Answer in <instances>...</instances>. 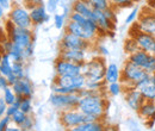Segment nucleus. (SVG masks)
<instances>
[{
	"label": "nucleus",
	"mask_w": 155,
	"mask_h": 131,
	"mask_svg": "<svg viewBox=\"0 0 155 131\" xmlns=\"http://www.w3.org/2000/svg\"><path fill=\"white\" fill-rule=\"evenodd\" d=\"M106 91H92L82 88L79 93L81 95L78 109L87 116H93L99 120H103L107 110V99L104 95Z\"/></svg>",
	"instance_id": "f257e3e1"
},
{
	"label": "nucleus",
	"mask_w": 155,
	"mask_h": 131,
	"mask_svg": "<svg viewBox=\"0 0 155 131\" xmlns=\"http://www.w3.org/2000/svg\"><path fill=\"white\" fill-rule=\"evenodd\" d=\"M86 86V77L79 75H56L51 85L53 93H79Z\"/></svg>",
	"instance_id": "f03ea898"
},
{
	"label": "nucleus",
	"mask_w": 155,
	"mask_h": 131,
	"mask_svg": "<svg viewBox=\"0 0 155 131\" xmlns=\"http://www.w3.org/2000/svg\"><path fill=\"white\" fill-rule=\"evenodd\" d=\"M64 30L90 42H94L100 36L99 26L96 23V20L92 18H87L84 23L68 20Z\"/></svg>",
	"instance_id": "7ed1b4c3"
},
{
	"label": "nucleus",
	"mask_w": 155,
	"mask_h": 131,
	"mask_svg": "<svg viewBox=\"0 0 155 131\" xmlns=\"http://www.w3.org/2000/svg\"><path fill=\"white\" fill-rule=\"evenodd\" d=\"M5 28L7 31V37L10 38L19 49H21V51H24L28 47L35 44V37H34L32 29L18 28L10 19L7 20Z\"/></svg>",
	"instance_id": "20e7f679"
},
{
	"label": "nucleus",
	"mask_w": 155,
	"mask_h": 131,
	"mask_svg": "<svg viewBox=\"0 0 155 131\" xmlns=\"http://www.w3.org/2000/svg\"><path fill=\"white\" fill-rule=\"evenodd\" d=\"M148 75L150 74H148L142 67L127 60L122 67L120 82L124 85V87H135L138 82H141Z\"/></svg>",
	"instance_id": "39448f33"
},
{
	"label": "nucleus",
	"mask_w": 155,
	"mask_h": 131,
	"mask_svg": "<svg viewBox=\"0 0 155 131\" xmlns=\"http://www.w3.org/2000/svg\"><path fill=\"white\" fill-rule=\"evenodd\" d=\"M106 63L101 55L90 57L86 62L82 63V74L85 75L86 80L92 81H104Z\"/></svg>",
	"instance_id": "423d86ee"
},
{
	"label": "nucleus",
	"mask_w": 155,
	"mask_h": 131,
	"mask_svg": "<svg viewBox=\"0 0 155 131\" xmlns=\"http://www.w3.org/2000/svg\"><path fill=\"white\" fill-rule=\"evenodd\" d=\"M93 120H99V119H97L93 116L84 114L78 107L60 112V123H61V125L63 128H66V129H69V130H72L73 128H75L78 125L85 123V122H93Z\"/></svg>",
	"instance_id": "0eeeda50"
},
{
	"label": "nucleus",
	"mask_w": 155,
	"mask_h": 131,
	"mask_svg": "<svg viewBox=\"0 0 155 131\" xmlns=\"http://www.w3.org/2000/svg\"><path fill=\"white\" fill-rule=\"evenodd\" d=\"M80 98V93H53L49 98V103L54 109L61 112L78 107Z\"/></svg>",
	"instance_id": "6e6552de"
},
{
	"label": "nucleus",
	"mask_w": 155,
	"mask_h": 131,
	"mask_svg": "<svg viewBox=\"0 0 155 131\" xmlns=\"http://www.w3.org/2000/svg\"><path fill=\"white\" fill-rule=\"evenodd\" d=\"M8 19L18 28L32 29L34 26L30 17V11L26 6H21V5L12 6L11 10L8 11Z\"/></svg>",
	"instance_id": "1a4fd4ad"
},
{
	"label": "nucleus",
	"mask_w": 155,
	"mask_h": 131,
	"mask_svg": "<svg viewBox=\"0 0 155 131\" xmlns=\"http://www.w3.org/2000/svg\"><path fill=\"white\" fill-rule=\"evenodd\" d=\"M92 48V42L86 41L77 35L64 31L60 42V49H84L90 50Z\"/></svg>",
	"instance_id": "9d476101"
},
{
	"label": "nucleus",
	"mask_w": 155,
	"mask_h": 131,
	"mask_svg": "<svg viewBox=\"0 0 155 131\" xmlns=\"http://www.w3.org/2000/svg\"><path fill=\"white\" fill-rule=\"evenodd\" d=\"M55 73L56 75H79L82 74V64L74 63L58 57L55 61Z\"/></svg>",
	"instance_id": "9b49d317"
},
{
	"label": "nucleus",
	"mask_w": 155,
	"mask_h": 131,
	"mask_svg": "<svg viewBox=\"0 0 155 131\" xmlns=\"http://www.w3.org/2000/svg\"><path fill=\"white\" fill-rule=\"evenodd\" d=\"M28 8L30 11V17H31L34 26L43 25V24H45L50 20V13L47 11V7H45L44 2L32 4V6L28 7Z\"/></svg>",
	"instance_id": "f8f14e48"
},
{
	"label": "nucleus",
	"mask_w": 155,
	"mask_h": 131,
	"mask_svg": "<svg viewBox=\"0 0 155 131\" xmlns=\"http://www.w3.org/2000/svg\"><path fill=\"white\" fill-rule=\"evenodd\" d=\"M137 21V28L141 31L155 34V12L152 7H149L148 12H144V10L142 8V12L138 13Z\"/></svg>",
	"instance_id": "ddd939ff"
},
{
	"label": "nucleus",
	"mask_w": 155,
	"mask_h": 131,
	"mask_svg": "<svg viewBox=\"0 0 155 131\" xmlns=\"http://www.w3.org/2000/svg\"><path fill=\"white\" fill-rule=\"evenodd\" d=\"M124 99L128 107L135 112L140 110L142 104L146 101L141 92L136 87H124Z\"/></svg>",
	"instance_id": "4468645a"
},
{
	"label": "nucleus",
	"mask_w": 155,
	"mask_h": 131,
	"mask_svg": "<svg viewBox=\"0 0 155 131\" xmlns=\"http://www.w3.org/2000/svg\"><path fill=\"white\" fill-rule=\"evenodd\" d=\"M131 37L135 38L140 49L148 51V53H153L155 48V34L143 32L140 29H137V32H134L131 35Z\"/></svg>",
	"instance_id": "2eb2a0df"
},
{
	"label": "nucleus",
	"mask_w": 155,
	"mask_h": 131,
	"mask_svg": "<svg viewBox=\"0 0 155 131\" xmlns=\"http://www.w3.org/2000/svg\"><path fill=\"white\" fill-rule=\"evenodd\" d=\"M135 87L141 92L146 101H155V80L152 74L138 82Z\"/></svg>",
	"instance_id": "dca6fc26"
},
{
	"label": "nucleus",
	"mask_w": 155,
	"mask_h": 131,
	"mask_svg": "<svg viewBox=\"0 0 155 131\" xmlns=\"http://www.w3.org/2000/svg\"><path fill=\"white\" fill-rule=\"evenodd\" d=\"M88 51L90 50H84V49H60L58 57L82 64L88 60Z\"/></svg>",
	"instance_id": "f3484780"
},
{
	"label": "nucleus",
	"mask_w": 155,
	"mask_h": 131,
	"mask_svg": "<svg viewBox=\"0 0 155 131\" xmlns=\"http://www.w3.org/2000/svg\"><path fill=\"white\" fill-rule=\"evenodd\" d=\"M93 19L96 20V23L99 26V31L103 34V36L107 35L110 31L115 30L116 23H114L112 20L107 18L104 13V10H99V8H94L93 7Z\"/></svg>",
	"instance_id": "a211bd4d"
},
{
	"label": "nucleus",
	"mask_w": 155,
	"mask_h": 131,
	"mask_svg": "<svg viewBox=\"0 0 155 131\" xmlns=\"http://www.w3.org/2000/svg\"><path fill=\"white\" fill-rule=\"evenodd\" d=\"M12 88L15 91V93L17 94L18 97H23V98H32L34 95V86L31 84V81L25 76V77H21L18 79L13 85H12Z\"/></svg>",
	"instance_id": "6ab92c4d"
},
{
	"label": "nucleus",
	"mask_w": 155,
	"mask_h": 131,
	"mask_svg": "<svg viewBox=\"0 0 155 131\" xmlns=\"http://www.w3.org/2000/svg\"><path fill=\"white\" fill-rule=\"evenodd\" d=\"M140 118L143 120H147L148 128H154L155 123V101H144L140 110L137 111Z\"/></svg>",
	"instance_id": "aec40b11"
},
{
	"label": "nucleus",
	"mask_w": 155,
	"mask_h": 131,
	"mask_svg": "<svg viewBox=\"0 0 155 131\" xmlns=\"http://www.w3.org/2000/svg\"><path fill=\"white\" fill-rule=\"evenodd\" d=\"M72 11L93 19V6L91 5L90 0H75L72 4Z\"/></svg>",
	"instance_id": "412c9836"
},
{
	"label": "nucleus",
	"mask_w": 155,
	"mask_h": 131,
	"mask_svg": "<svg viewBox=\"0 0 155 131\" xmlns=\"http://www.w3.org/2000/svg\"><path fill=\"white\" fill-rule=\"evenodd\" d=\"M120 76H122V68H119L117 63L111 62L106 66V72H105V77H104V81L106 82V85L111 82L120 81Z\"/></svg>",
	"instance_id": "4be33fe9"
},
{
	"label": "nucleus",
	"mask_w": 155,
	"mask_h": 131,
	"mask_svg": "<svg viewBox=\"0 0 155 131\" xmlns=\"http://www.w3.org/2000/svg\"><path fill=\"white\" fill-rule=\"evenodd\" d=\"M150 56H152V53L144 51V50H142V49H137L133 54H129V55H128V60L131 61L133 63L137 64V66L144 68V66H146L147 62L149 61Z\"/></svg>",
	"instance_id": "5701e85b"
},
{
	"label": "nucleus",
	"mask_w": 155,
	"mask_h": 131,
	"mask_svg": "<svg viewBox=\"0 0 155 131\" xmlns=\"http://www.w3.org/2000/svg\"><path fill=\"white\" fill-rule=\"evenodd\" d=\"M105 129V124L101 120H93V122H85L75 128L72 131H103Z\"/></svg>",
	"instance_id": "b1692460"
},
{
	"label": "nucleus",
	"mask_w": 155,
	"mask_h": 131,
	"mask_svg": "<svg viewBox=\"0 0 155 131\" xmlns=\"http://www.w3.org/2000/svg\"><path fill=\"white\" fill-rule=\"evenodd\" d=\"M0 73L5 77H8L10 75L13 74V72H12V61L6 53L0 54Z\"/></svg>",
	"instance_id": "393cba45"
},
{
	"label": "nucleus",
	"mask_w": 155,
	"mask_h": 131,
	"mask_svg": "<svg viewBox=\"0 0 155 131\" xmlns=\"http://www.w3.org/2000/svg\"><path fill=\"white\" fill-rule=\"evenodd\" d=\"M106 93L111 97H118L119 94L124 93V85L120 81L107 84L106 86Z\"/></svg>",
	"instance_id": "a878e982"
},
{
	"label": "nucleus",
	"mask_w": 155,
	"mask_h": 131,
	"mask_svg": "<svg viewBox=\"0 0 155 131\" xmlns=\"http://www.w3.org/2000/svg\"><path fill=\"white\" fill-rule=\"evenodd\" d=\"M2 98L5 99V101L7 103V105H12L16 100H17V94L15 93L12 86H7L6 88L2 90Z\"/></svg>",
	"instance_id": "bb28decb"
},
{
	"label": "nucleus",
	"mask_w": 155,
	"mask_h": 131,
	"mask_svg": "<svg viewBox=\"0 0 155 131\" xmlns=\"http://www.w3.org/2000/svg\"><path fill=\"white\" fill-rule=\"evenodd\" d=\"M7 55L10 56V58H11V61H12V62H18V61H23V62H25V58H24V55H23L21 49H19L15 43H13L12 49L7 53Z\"/></svg>",
	"instance_id": "cd10ccee"
},
{
	"label": "nucleus",
	"mask_w": 155,
	"mask_h": 131,
	"mask_svg": "<svg viewBox=\"0 0 155 131\" xmlns=\"http://www.w3.org/2000/svg\"><path fill=\"white\" fill-rule=\"evenodd\" d=\"M12 72L13 74L17 76V79H21L26 76V72H25V66L23 61H18V62H12Z\"/></svg>",
	"instance_id": "c85d7f7f"
},
{
	"label": "nucleus",
	"mask_w": 155,
	"mask_h": 131,
	"mask_svg": "<svg viewBox=\"0 0 155 131\" xmlns=\"http://www.w3.org/2000/svg\"><path fill=\"white\" fill-rule=\"evenodd\" d=\"M138 48L137 43H136L135 38L134 37H130V38H127L125 42H124V51L129 55V54H133L134 51H136Z\"/></svg>",
	"instance_id": "c756f323"
},
{
	"label": "nucleus",
	"mask_w": 155,
	"mask_h": 131,
	"mask_svg": "<svg viewBox=\"0 0 155 131\" xmlns=\"http://www.w3.org/2000/svg\"><path fill=\"white\" fill-rule=\"evenodd\" d=\"M111 6L115 8H128V7H134L135 1L134 0H110Z\"/></svg>",
	"instance_id": "7c9ffc66"
},
{
	"label": "nucleus",
	"mask_w": 155,
	"mask_h": 131,
	"mask_svg": "<svg viewBox=\"0 0 155 131\" xmlns=\"http://www.w3.org/2000/svg\"><path fill=\"white\" fill-rule=\"evenodd\" d=\"M26 116H28V114H26L25 112H23L20 109H19V110H17L16 112L11 116L12 123H13L15 125H17V126H19V128H20V125L24 123V120H25Z\"/></svg>",
	"instance_id": "2f4dec72"
},
{
	"label": "nucleus",
	"mask_w": 155,
	"mask_h": 131,
	"mask_svg": "<svg viewBox=\"0 0 155 131\" xmlns=\"http://www.w3.org/2000/svg\"><path fill=\"white\" fill-rule=\"evenodd\" d=\"M67 23H66V15L63 13H54V26L58 30H62L63 28H66Z\"/></svg>",
	"instance_id": "473e14b6"
},
{
	"label": "nucleus",
	"mask_w": 155,
	"mask_h": 131,
	"mask_svg": "<svg viewBox=\"0 0 155 131\" xmlns=\"http://www.w3.org/2000/svg\"><path fill=\"white\" fill-rule=\"evenodd\" d=\"M31 99L32 98H26L25 97V98H21V101H20L19 109L26 114H30L32 112V100Z\"/></svg>",
	"instance_id": "72a5a7b5"
},
{
	"label": "nucleus",
	"mask_w": 155,
	"mask_h": 131,
	"mask_svg": "<svg viewBox=\"0 0 155 131\" xmlns=\"http://www.w3.org/2000/svg\"><path fill=\"white\" fill-rule=\"evenodd\" d=\"M90 2L94 8H99V10H106L107 7L111 6L110 0H90Z\"/></svg>",
	"instance_id": "f704fd0d"
},
{
	"label": "nucleus",
	"mask_w": 155,
	"mask_h": 131,
	"mask_svg": "<svg viewBox=\"0 0 155 131\" xmlns=\"http://www.w3.org/2000/svg\"><path fill=\"white\" fill-rule=\"evenodd\" d=\"M58 6H60V0H47L45 1V7L47 11L51 15V13H56Z\"/></svg>",
	"instance_id": "c9c22d12"
},
{
	"label": "nucleus",
	"mask_w": 155,
	"mask_h": 131,
	"mask_svg": "<svg viewBox=\"0 0 155 131\" xmlns=\"http://www.w3.org/2000/svg\"><path fill=\"white\" fill-rule=\"evenodd\" d=\"M138 12H140L138 7H134V8L131 10V12L128 15V17L125 18V21H124L125 25H131V24H134V21L138 18Z\"/></svg>",
	"instance_id": "e433bc0d"
},
{
	"label": "nucleus",
	"mask_w": 155,
	"mask_h": 131,
	"mask_svg": "<svg viewBox=\"0 0 155 131\" xmlns=\"http://www.w3.org/2000/svg\"><path fill=\"white\" fill-rule=\"evenodd\" d=\"M34 125H35L34 118L30 114H28L25 120H24V123L20 125V130H31V129H34Z\"/></svg>",
	"instance_id": "4c0bfd02"
},
{
	"label": "nucleus",
	"mask_w": 155,
	"mask_h": 131,
	"mask_svg": "<svg viewBox=\"0 0 155 131\" xmlns=\"http://www.w3.org/2000/svg\"><path fill=\"white\" fill-rule=\"evenodd\" d=\"M148 74H154L155 73V56L153 55V53H152V56L149 58V61L147 62V64L144 66V68H143Z\"/></svg>",
	"instance_id": "58836bf2"
},
{
	"label": "nucleus",
	"mask_w": 155,
	"mask_h": 131,
	"mask_svg": "<svg viewBox=\"0 0 155 131\" xmlns=\"http://www.w3.org/2000/svg\"><path fill=\"white\" fill-rule=\"evenodd\" d=\"M10 123H12L11 116L5 114L4 117L0 118V131H6V129L10 126Z\"/></svg>",
	"instance_id": "ea45409f"
},
{
	"label": "nucleus",
	"mask_w": 155,
	"mask_h": 131,
	"mask_svg": "<svg viewBox=\"0 0 155 131\" xmlns=\"http://www.w3.org/2000/svg\"><path fill=\"white\" fill-rule=\"evenodd\" d=\"M7 103L5 101V99L2 98V95L0 97V118L4 117L6 114V110H7Z\"/></svg>",
	"instance_id": "a19ab883"
},
{
	"label": "nucleus",
	"mask_w": 155,
	"mask_h": 131,
	"mask_svg": "<svg viewBox=\"0 0 155 131\" xmlns=\"http://www.w3.org/2000/svg\"><path fill=\"white\" fill-rule=\"evenodd\" d=\"M0 4L2 5V7L5 8V11H6V12H8V11L11 10V7H12V5H11V1H10V0H0Z\"/></svg>",
	"instance_id": "79ce46f5"
},
{
	"label": "nucleus",
	"mask_w": 155,
	"mask_h": 131,
	"mask_svg": "<svg viewBox=\"0 0 155 131\" xmlns=\"http://www.w3.org/2000/svg\"><path fill=\"white\" fill-rule=\"evenodd\" d=\"M17 110H19V109L16 107L13 104H12V105H8V106H7V110H6V114H7V116H12Z\"/></svg>",
	"instance_id": "37998d69"
},
{
	"label": "nucleus",
	"mask_w": 155,
	"mask_h": 131,
	"mask_svg": "<svg viewBox=\"0 0 155 131\" xmlns=\"http://www.w3.org/2000/svg\"><path fill=\"white\" fill-rule=\"evenodd\" d=\"M98 50H99V55H103V56H106L107 54H109V50L105 48V47H103V45H99V48H98Z\"/></svg>",
	"instance_id": "c03bdc74"
},
{
	"label": "nucleus",
	"mask_w": 155,
	"mask_h": 131,
	"mask_svg": "<svg viewBox=\"0 0 155 131\" xmlns=\"http://www.w3.org/2000/svg\"><path fill=\"white\" fill-rule=\"evenodd\" d=\"M5 13H6V11H5V8L2 7V5L0 4V20H2V18L5 17Z\"/></svg>",
	"instance_id": "a18cd8bd"
},
{
	"label": "nucleus",
	"mask_w": 155,
	"mask_h": 131,
	"mask_svg": "<svg viewBox=\"0 0 155 131\" xmlns=\"http://www.w3.org/2000/svg\"><path fill=\"white\" fill-rule=\"evenodd\" d=\"M149 7H152L155 12V0H148V4H147Z\"/></svg>",
	"instance_id": "49530a36"
},
{
	"label": "nucleus",
	"mask_w": 155,
	"mask_h": 131,
	"mask_svg": "<svg viewBox=\"0 0 155 131\" xmlns=\"http://www.w3.org/2000/svg\"><path fill=\"white\" fill-rule=\"evenodd\" d=\"M1 94H2V88L0 87V97H1Z\"/></svg>",
	"instance_id": "de8ad7c7"
},
{
	"label": "nucleus",
	"mask_w": 155,
	"mask_h": 131,
	"mask_svg": "<svg viewBox=\"0 0 155 131\" xmlns=\"http://www.w3.org/2000/svg\"><path fill=\"white\" fill-rule=\"evenodd\" d=\"M0 54H1V42H0Z\"/></svg>",
	"instance_id": "09e8293b"
},
{
	"label": "nucleus",
	"mask_w": 155,
	"mask_h": 131,
	"mask_svg": "<svg viewBox=\"0 0 155 131\" xmlns=\"http://www.w3.org/2000/svg\"><path fill=\"white\" fill-rule=\"evenodd\" d=\"M153 55L155 56V48H154V50H153Z\"/></svg>",
	"instance_id": "8fccbe9b"
},
{
	"label": "nucleus",
	"mask_w": 155,
	"mask_h": 131,
	"mask_svg": "<svg viewBox=\"0 0 155 131\" xmlns=\"http://www.w3.org/2000/svg\"><path fill=\"white\" fill-rule=\"evenodd\" d=\"M152 75H153V76H154V80H155V73H154V74H152Z\"/></svg>",
	"instance_id": "3c124183"
},
{
	"label": "nucleus",
	"mask_w": 155,
	"mask_h": 131,
	"mask_svg": "<svg viewBox=\"0 0 155 131\" xmlns=\"http://www.w3.org/2000/svg\"><path fill=\"white\" fill-rule=\"evenodd\" d=\"M134 1H135V2H136V1H137V0H134Z\"/></svg>",
	"instance_id": "603ef678"
},
{
	"label": "nucleus",
	"mask_w": 155,
	"mask_h": 131,
	"mask_svg": "<svg viewBox=\"0 0 155 131\" xmlns=\"http://www.w3.org/2000/svg\"><path fill=\"white\" fill-rule=\"evenodd\" d=\"M154 130H155V126H154Z\"/></svg>",
	"instance_id": "864d4df0"
}]
</instances>
